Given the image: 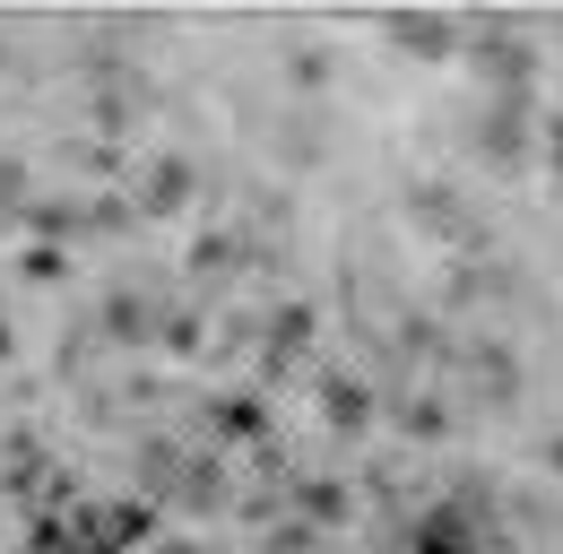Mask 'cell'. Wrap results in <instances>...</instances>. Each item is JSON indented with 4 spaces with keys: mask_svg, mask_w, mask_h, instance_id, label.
Segmentation results:
<instances>
[{
    "mask_svg": "<svg viewBox=\"0 0 563 554\" xmlns=\"http://www.w3.org/2000/svg\"><path fill=\"white\" fill-rule=\"evenodd\" d=\"M468 35H477V78L503 87V96H520V87H529V44H520L503 18H468Z\"/></svg>",
    "mask_w": 563,
    "mask_h": 554,
    "instance_id": "cell-1",
    "label": "cell"
},
{
    "mask_svg": "<svg viewBox=\"0 0 563 554\" xmlns=\"http://www.w3.org/2000/svg\"><path fill=\"white\" fill-rule=\"evenodd\" d=\"M382 26H390V44L417 53V62H451V44H460V18H442V9H390Z\"/></svg>",
    "mask_w": 563,
    "mask_h": 554,
    "instance_id": "cell-2",
    "label": "cell"
},
{
    "mask_svg": "<svg viewBox=\"0 0 563 554\" xmlns=\"http://www.w3.org/2000/svg\"><path fill=\"white\" fill-rule=\"evenodd\" d=\"M477 156L486 165H520L529 156V96H503L486 122H477Z\"/></svg>",
    "mask_w": 563,
    "mask_h": 554,
    "instance_id": "cell-3",
    "label": "cell"
},
{
    "mask_svg": "<svg viewBox=\"0 0 563 554\" xmlns=\"http://www.w3.org/2000/svg\"><path fill=\"white\" fill-rule=\"evenodd\" d=\"M460 373H468V390H486V399H511V364H503V355H468V364H460Z\"/></svg>",
    "mask_w": 563,
    "mask_h": 554,
    "instance_id": "cell-4",
    "label": "cell"
},
{
    "mask_svg": "<svg viewBox=\"0 0 563 554\" xmlns=\"http://www.w3.org/2000/svg\"><path fill=\"white\" fill-rule=\"evenodd\" d=\"M330 416H339V424H355V416H364V390H355V381H330Z\"/></svg>",
    "mask_w": 563,
    "mask_h": 554,
    "instance_id": "cell-5",
    "label": "cell"
},
{
    "mask_svg": "<svg viewBox=\"0 0 563 554\" xmlns=\"http://www.w3.org/2000/svg\"><path fill=\"white\" fill-rule=\"evenodd\" d=\"M165 554H191V546H165Z\"/></svg>",
    "mask_w": 563,
    "mask_h": 554,
    "instance_id": "cell-6",
    "label": "cell"
}]
</instances>
